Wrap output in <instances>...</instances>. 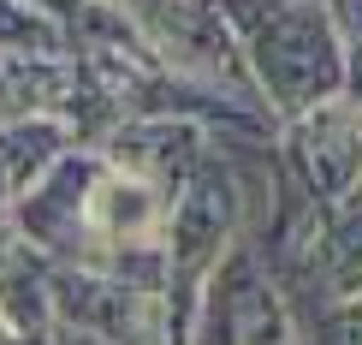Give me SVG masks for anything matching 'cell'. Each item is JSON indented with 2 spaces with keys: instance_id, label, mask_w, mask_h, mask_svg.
Wrapping results in <instances>:
<instances>
[{
  "instance_id": "6da1fadb",
  "label": "cell",
  "mask_w": 362,
  "mask_h": 345,
  "mask_svg": "<svg viewBox=\"0 0 362 345\" xmlns=\"http://www.w3.org/2000/svg\"><path fill=\"white\" fill-rule=\"evenodd\" d=\"M89 227L107 232V238H143L155 227V197H148L137 179L113 173L107 185H95V197H89Z\"/></svg>"
}]
</instances>
